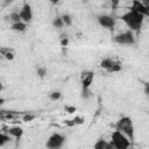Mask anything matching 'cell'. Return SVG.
<instances>
[{
  "instance_id": "cell-21",
  "label": "cell",
  "mask_w": 149,
  "mask_h": 149,
  "mask_svg": "<svg viewBox=\"0 0 149 149\" xmlns=\"http://www.w3.org/2000/svg\"><path fill=\"white\" fill-rule=\"evenodd\" d=\"M3 57H5L6 59H8V61H13V59H14V52H13V50L9 49V50L3 55Z\"/></svg>"
},
{
  "instance_id": "cell-3",
  "label": "cell",
  "mask_w": 149,
  "mask_h": 149,
  "mask_svg": "<svg viewBox=\"0 0 149 149\" xmlns=\"http://www.w3.org/2000/svg\"><path fill=\"white\" fill-rule=\"evenodd\" d=\"M114 148L116 149H127L130 147V140L128 139V136H126L123 133H121L120 130H114L112 133V140Z\"/></svg>"
},
{
  "instance_id": "cell-4",
  "label": "cell",
  "mask_w": 149,
  "mask_h": 149,
  "mask_svg": "<svg viewBox=\"0 0 149 149\" xmlns=\"http://www.w3.org/2000/svg\"><path fill=\"white\" fill-rule=\"evenodd\" d=\"M113 42L122 45H132L135 43V37L133 35V30H127L121 34H118L116 36L113 37Z\"/></svg>"
},
{
  "instance_id": "cell-29",
  "label": "cell",
  "mask_w": 149,
  "mask_h": 149,
  "mask_svg": "<svg viewBox=\"0 0 149 149\" xmlns=\"http://www.w3.org/2000/svg\"><path fill=\"white\" fill-rule=\"evenodd\" d=\"M142 1V3H144L146 6H149V0H141Z\"/></svg>"
},
{
  "instance_id": "cell-8",
  "label": "cell",
  "mask_w": 149,
  "mask_h": 149,
  "mask_svg": "<svg viewBox=\"0 0 149 149\" xmlns=\"http://www.w3.org/2000/svg\"><path fill=\"white\" fill-rule=\"evenodd\" d=\"M130 9H133L135 12H139L144 16H149V6H146L144 3H142L141 0H133Z\"/></svg>"
},
{
  "instance_id": "cell-1",
  "label": "cell",
  "mask_w": 149,
  "mask_h": 149,
  "mask_svg": "<svg viewBox=\"0 0 149 149\" xmlns=\"http://www.w3.org/2000/svg\"><path fill=\"white\" fill-rule=\"evenodd\" d=\"M144 15H142L139 12H135L133 9L126 12L125 14L121 15V20L123 21V23L133 31H140L143 22H144Z\"/></svg>"
},
{
  "instance_id": "cell-5",
  "label": "cell",
  "mask_w": 149,
  "mask_h": 149,
  "mask_svg": "<svg viewBox=\"0 0 149 149\" xmlns=\"http://www.w3.org/2000/svg\"><path fill=\"white\" fill-rule=\"evenodd\" d=\"M65 142V136L59 134V133H54L47 141L45 143V147L48 149H58V148H62L63 144Z\"/></svg>"
},
{
  "instance_id": "cell-18",
  "label": "cell",
  "mask_w": 149,
  "mask_h": 149,
  "mask_svg": "<svg viewBox=\"0 0 149 149\" xmlns=\"http://www.w3.org/2000/svg\"><path fill=\"white\" fill-rule=\"evenodd\" d=\"M35 118H36V115H35V114H31V113H26V114L22 115V120H23V122L33 121Z\"/></svg>"
},
{
  "instance_id": "cell-17",
  "label": "cell",
  "mask_w": 149,
  "mask_h": 149,
  "mask_svg": "<svg viewBox=\"0 0 149 149\" xmlns=\"http://www.w3.org/2000/svg\"><path fill=\"white\" fill-rule=\"evenodd\" d=\"M61 97H62V93H61L59 91H54V92H51V93L49 94V99H50V100H52V101L59 100V99H61Z\"/></svg>"
},
{
  "instance_id": "cell-12",
  "label": "cell",
  "mask_w": 149,
  "mask_h": 149,
  "mask_svg": "<svg viewBox=\"0 0 149 149\" xmlns=\"http://www.w3.org/2000/svg\"><path fill=\"white\" fill-rule=\"evenodd\" d=\"M93 148L94 149H112V148H114V146H113V142L112 141L111 142H107V141H105L102 139H99L94 143Z\"/></svg>"
},
{
  "instance_id": "cell-10",
  "label": "cell",
  "mask_w": 149,
  "mask_h": 149,
  "mask_svg": "<svg viewBox=\"0 0 149 149\" xmlns=\"http://www.w3.org/2000/svg\"><path fill=\"white\" fill-rule=\"evenodd\" d=\"M7 133L12 137H14L16 140H20L22 137V135H23V129L21 127H19V126H13V127H9L7 129Z\"/></svg>"
},
{
  "instance_id": "cell-27",
  "label": "cell",
  "mask_w": 149,
  "mask_h": 149,
  "mask_svg": "<svg viewBox=\"0 0 149 149\" xmlns=\"http://www.w3.org/2000/svg\"><path fill=\"white\" fill-rule=\"evenodd\" d=\"M144 93H146V95L149 98V84H148V83L144 85Z\"/></svg>"
},
{
  "instance_id": "cell-16",
  "label": "cell",
  "mask_w": 149,
  "mask_h": 149,
  "mask_svg": "<svg viewBox=\"0 0 149 149\" xmlns=\"http://www.w3.org/2000/svg\"><path fill=\"white\" fill-rule=\"evenodd\" d=\"M9 20H10L13 23L22 21V20H21V16H20V13H19V12H12V13L9 14Z\"/></svg>"
},
{
  "instance_id": "cell-23",
  "label": "cell",
  "mask_w": 149,
  "mask_h": 149,
  "mask_svg": "<svg viewBox=\"0 0 149 149\" xmlns=\"http://www.w3.org/2000/svg\"><path fill=\"white\" fill-rule=\"evenodd\" d=\"M73 121H74L76 125H83V123H84V118H81V116H79V115H76V116L73 118Z\"/></svg>"
},
{
  "instance_id": "cell-2",
  "label": "cell",
  "mask_w": 149,
  "mask_h": 149,
  "mask_svg": "<svg viewBox=\"0 0 149 149\" xmlns=\"http://www.w3.org/2000/svg\"><path fill=\"white\" fill-rule=\"evenodd\" d=\"M115 129L120 130L121 133H123L126 136H128V139L130 141L134 140V125L130 118L128 116H122L116 123H115Z\"/></svg>"
},
{
  "instance_id": "cell-28",
  "label": "cell",
  "mask_w": 149,
  "mask_h": 149,
  "mask_svg": "<svg viewBox=\"0 0 149 149\" xmlns=\"http://www.w3.org/2000/svg\"><path fill=\"white\" fill-rule=\"evenodd\" d=\"M119 1H120V0H111L112 6H113V7H116V6L119 5Z\"/></svg>"
},
{
  "instance_id": "cell-30",
  "label": "cell",
  "mask_w": 149,
  "mask_h": 149,
  "mask_svg": "<svg viewBox=\"0 0 149 149\" xmlns=\"http://www.w3.org/2000/svg\"><path fill=\"white\" fill-rule=\"evenodd\" d=\"M59 1H61V0H50V2H51V3H54V5H56V3H58Z\"/></svg>"
},
{
  "instance_id": "cell-11",
  "label": "cell",
  "mask_w": 149,
  "mask_h": 149,
  "mask_svg": "<svg viewBox=\"0 0 149 149\" xmlns=\"http://www.w3.org/2000/svg\"><path fill=\"white\" fill-rule=\"evenodd\" d=\"M115 64H116V62H115L113 58H111V57L104 58V59L100 62V66H101L102 69H105L107 72H111L112 68H113Z\"/></svg>"
},
{
  "instance_id": "cell-20",
  "label": "cell",
  "mask_w": 149,
  "mask_h": 149,
  "mask_svg": "<svg viewBox=\"0 0 149 149\" xmlns=\"http://www.w3.org/2000/svg\"><path fill=\"white\" fill-rule=\"evenodd\" d=\"M62 19H63L65 26H71V24H72V17H71L69 14H64V15H62Z\"/></svg>"
},
{
  "instance_id": "cell-31",
  "label": "cell",
  "mask_w": 149,
  "mask_h": 149,
  "mask_svg": "<svg viewBox=\"0 0 149 149\" xmlns=\"http://www.w3.org/2000/svg\"><path fill=\"white\" fill-rule=\"evenodd\" d=\"M6 1H9V2H10V1H13V0H6Z\"/></svg>"
},
{
  "instance_id": "cell-25",
  "label": "cell",
  "mask_w": 149,
  "mask_h": 149,
  "mask_svg": "<svg viewBox=\"0 0 149 149\" xmlns=\"http://www.w3.org/2000/svg\"><path fill=\"white\" fill-rule=\"evenodd\" d=\"M68 44H69V37H64V38H61V45H62L63 48L68 47Z\"/></svg>"
},
{
  "instance_id": "cell-7",
  "label": "cell",
  "mask_w": 149,
  "mask_h": 149,
  "mask_svg": "<svg viewBox=\"0 0 149 149\" xmlns=\"http://www.w3.org/2000/svg\"><path fill=\"white\" fill-rule=\"evenodd\" d=\"M20 16H21V20L26 23H29L31 20H33V9H31V6L29 3H24L22 6V8L20 9Z\"/></svg>"
},
{
  "instance_id": "cell-26",
  "label": "cell",
  "mask_w": 149,
  "mask_h": 149,
  "mask_svg": "<svg viewBox=\"0 0 149 149\" xmlns=\"http://www.w3.org/2000/svg\"><path fill=\"white\" fill-rule=\"evenodd\" d=\"M64 122H65V125H66V126H69V127H73V126H76V123H74V121H73V119H72V120H65Z\"/></svg>"
},
{
  "instance_id": "cell-24",
  "label": "cell",
  "mask_w": 149,
  "mask_h": 149,
  "mask_svg": "<svg viewBox=\"0 0 149 149\" xmlns=\"http://www.w3.org/2000/svg\"><path fill=\"white\" fill-rule=\"evenodd\" d=\"M65 111H66L68 113L72 114V113H74L77 109H76V107H74V106H69V105H65Z\"/></svg>"
},
{
  "instance_id": "cell-13",
  "label": "cell",
  "mask_w": 149,
  "mask_h": 149,
  "mask_svg": "<svg viewBox=\"0 0 149 149\" xmlns=\"http://www.w3.org/2000/svg\"><path fill=\"white\" fill-rule=\"evenodd\" d=\"M10 29L14 30V31H16V33H23V31H26V29H27V23L23 22V21L15 22V23L12 24Z\"/></svg>"
},
{
  "instance_id": "cell-22",
  "label": "cell",
  "mask_w": 149,
  "mask_h": 149,
  "mask_svg": "<svg viewBox=\"0 0 149 149\" xmlns=\"http://www.w3.org/2000/svg\"><path fill=\"white\" fill-rule=\"evenodd\" d=\"M47 74V69L45 68H37V76L43 78Z\"/></svg>"
},
{
  "instance_id": "cell-9",
  "label": "cell",
  "mask_w": 149,
  "mask_h": 149,
  "mask_svg": "<svg viewBox=\"0 0 149 149\" xmlns=\"http://www.w3.org/2000/svg\"><path fill=\"white\" fill-rule=\"evenodd\" d=\"M80 78H81V87L90 88V86L92 85L93 79H94V73L92 71H83Z\"/></svg>"
},
{
  "instance_id": "cell-6",
  "label": "cell",
  "mask_w": 149,
  "mask_h": 149,
  "mask_svg": "<svg viewBox=\"0 0 149 149\" xmlns=\"http://www.w3.org/2000/svg\"><path fill=\"white\" fill-rule=\"evenodd\" d=\"M98 23L102 28L112 30L115 27V19L112 17L111 15H100V16H98Z\"/></svg>"
},
{
  "instance_id": "cell-14",
  "label": "cell",
  "mask_w": 149,
  "mask_h": 149,
  "mask_svg": "<svg viewBox=\"0 0 149 149\" xmlns=\"http://www.w3.org/2000/svg\"><path fill=\"white\" fill-rule=\"evenodd\" d=\"M51 24H52V27H54V28H56V29H62V28L65 26V23H64V21H63V19H62V16H56V17L52 20Z\"/></svg>"
},
{
  "instance_id": "cell-15",
  "label": "cell",
  "mask_w": 149,
  "mask_h": 149,
  "mask_svg": "<svg viewBox=\"0 0 149 149\" xmlns=\"http://www.w3.org/2000/svg\"><path fill=\"white\" fill-rule=\"evenodd\" d=\"M10 137H12V136H10L8 133L6 134V133L2 132V133L0 134V147H3L6 143H8V142L12 140Z\"/></svg>"
},
{
  "instance_id": "cell-19",
  "label": "cell",
  "mask_w": 149,
  "mask_h": 149,
  "mask_svg": "<svg viewBox=\"0 0 149 149\" xmlns=\"http://www.w3.org/2000/svg\"><path fill=\"white\" fill-rule=\"evenodd\" d=\"M80 95H81L83 99L86 100V99H88V98L92 95V92L90 91V88H83V87H81V94H80Z\"/></svg>"
}]
</instances>
